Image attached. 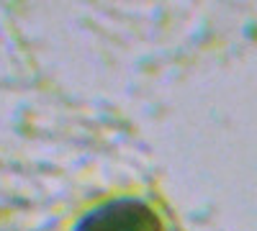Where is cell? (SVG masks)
Segmentation results:
<instances>
[{
    "label": "cell",
    "mask_w": 257,
    "mask_h": 231,
    "mask_svg": "<svg viewBox=\"0 0 257 231\" xmlns=\"http://www.w3.org/2000/svg\"><path fill=\"white\" fill-rule=\"evenodd\" d=\"M75 231H160V218L147 203L118 198L85 213Z\"/></svg>",
    "instance_id": "6da1fadb"
}]
</instances>
